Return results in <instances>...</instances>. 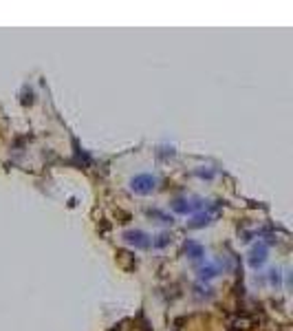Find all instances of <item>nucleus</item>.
I'll return each mask as SVG.
<instances>
[{
    "label": "nucleus",
    "instance_id": "nucleus-4",
    "mask_svg": "<svg viewBox=\"0 0 293 331\" xmlns=\"http://www.w3.org/2000/svg\"><path fill=\"white\" fill-rule=\"evenodd\" d=\"M265 261H267V243H258V245H254V249H251L249 263H251V267H260Z\"/></svg>",
    "mask_w": 293,
    "mask_h": 331
},
{
    "label": "nucleus",
    "instance_id": "nucleus-1",
    "mask_svg": "<svg viewBox=\"0 0 293 331\" xmlns=\"http://www.w3.org/2000/svg\"><path fill=\"white\" fill-rule=\"evenodd\" d=\"M154 188H157V177L152 175H137L130 179V190L137 195H150Z\"/></svg>",
    "mask_w": 293,
    "mask_h": 331
},
{
    "label": "nucleus",
    "instance_id": "nucleus-7",
    "mask_svg": "<svg viewBox=\"0 0 293 331\" xmlns=\"http://www.w3.org/2000/svg\"><path fill=\"white\" fill-rule=\"evenodd\" d=\"M216 274H218V267H216V265H205V267L198 269L200 281H209V278H214Z\"/></svg>",
    "mask_w": 293,
    "mask_h": 331
},
{
    "label": "nucleus",
    "instance_id": "nucleus-2",
    "mask_svg": "<svg viewBox=\"0 0 293 331\" xmlns=\"http://www.w3.org/2000/svg\"><path fill=\"white\" fill-rule=\"evenodd\" d=\"M123 241L130 243V245H135V247H139V249L150 247V236H148L146 232H141V230H128V232H123Z\"/></svg>",
    "mask_w": 293,
    "mask_h": 331
},
{
    "label": "nucleus",
    "instance_id": "nucleus-8",
    "mask_svg": "<svg viewBox=\"0 0 293 331\" xmlns=\"http://www.w3.org/2000/svg\"><path fill=\"white\" fill-rule=\"evenodd\" d=\"M168 243H170V234L163 232V234H159V236H157V241H154L152 245H154V247H166Z\"/></svg>",
    "mask_w": 293,
    "mask_h": 331
},
{
    "label": "nucleus",
    "instance_id": "nucleus-3",
    "mask_svg": "<svg viewBox=\"0 0 293 331\" xmlns=\"http://www.w3.org/2000/svg\"><path fill=\"white\" fill-rule=\"evenodd\" d=\"M205 203L203 201H188V199H174L172 201V210L174 212H179V215H190V212H194V210H198V208H203Z\"/></svg>",
    "mask_w": 293,
    "mask_h": 331
},
{
    "label": "nucleus",
    "instance_id": "nucleus-5",
    "mask_svg": "<svg viewBox=\"0 0 293 331\" xmlns=\"http://www.w3.org/2000/svg\"><path fill=\"white\" fill-rule=\"evenodd\" d=\"M185 252H188L192 258H203V256H205L203 245H198V243H194V241H188V243H185Z\"/></svg>",
    "mask_w": 293,
    "mask_h": 331
},
{
    "label": "nucleus",
    "instance_id": "nucleus-6",
    "mask_svg": "<svg viewBox=\"0 0 293 331\" xmlns=\"http://www.w3.org/2000/svg\"><path fill=\"white\" fill-rule=\"evenodd\" d=\"M207 223H212V215H209V212H200V215H196L190 221V227L196 230V227H203V225H207Z\"/></svg>",
    "mask_w": 293,
    "mask_h": 331
}]
</instances>
